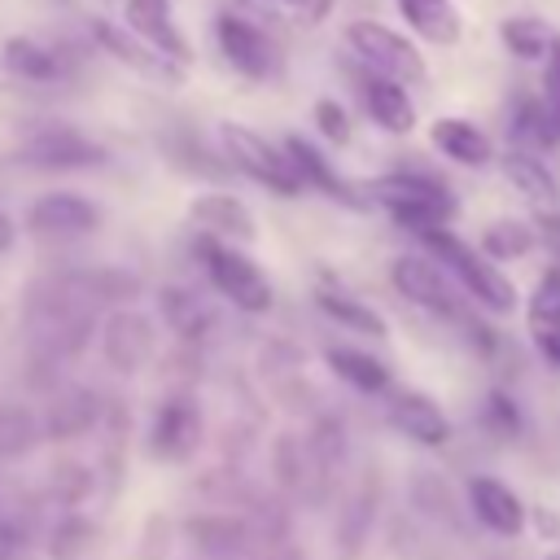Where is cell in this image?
Returning a JSON list of instances; mask_svg holds the SVG:
<instances>
[{
  "instance_id": "cell-1",
  "label": "cell",
  "mask_w": 560,
  "mask_h": 560,
  "mask_svg": "<svg viewBox=\"0 0 560 560\" xmlns=\"http://www.w3.org/2000/svg\"><path fill=\"white\" fill-rule=\"evenodd\" d=\"M101 298L92 289H79V280H48L31 289L26 302V328L31 341L48 354H74L92 332V302Z\"/></svg>"
},
{
  "instance_id": "cell-2",
  "label": "cell",
  "mask_w": 560,
  "mask_h": 560,
  "mask_svg": "<svg viewBox=\"0 0 560 560\" xmlns=\"http://www.w3.org/2000/svg\"><path fill=\"white\" fill-rule=\"evenodd\" d=\"M420 241H424V245L433 249V258L464 284V293H468L472 302H481V306L494 311V315H508V311L516 306V289H512V280H508L490 258L472 254L455 232L433 228V232H424Z\"/></svg>"
},
{
  "instance_id": "cell-3",
  "label": "cell",
  "mask_w": 560,
  "mask_h": 560,
  "mask_svg": "<svg viewBox=\"0 0 560 560\" xmlns=\"http://www.w3.org/2000/svg\"><path fill=\"white\" fill-rule=\"evenodd\" d=\"M368 192L411 232H433V228H446V219L455 214V201L442 184L424 179V175H381L368 184Z\"/></svg>"
},
{
  "instance_id": "cell-4",
  "label": "cell",
  "mask_w": 560,
  "mask_h": 560,
  "mask_svg": "<svg viewBox=\"0 0 560 560\" xmlns=\"http://www.w3.org/2000/svg\"><path fill=\"white\" fill-rule=\"evenodd\" d=\"M219 144H223V153L232 158V166L245 171L249 179H258V184L284 192V197H298V192H302V175L293 171L289 153H284V149H271L258 131H245V127H236V122H223V127H219Z\"/></svg>"
},
{
  "instance_id": "cell-5",
  "label": "cell",
  "mask_w": 560,
  "mask_h": 560,
  "mask_svg": "<svg viewBox=\"0 0 560 560\" xmlns=\"http://www.w3.org/2000/svg\"><path fill=\"white\" fill-rule=\"evenodd\" d=\"M350 48L359 52V61L394 83H420L424 79V57L416 52V44H407L398 31L381 26V22H350L346 26Z\"/></svg>"
},
{
  "instance_id": "cell-6",
  "label": "cell",
  "mask_w": 560,
  "mask_h": 560,
  "mask_svg": "<svg viewBox=\"0 0 560 560\" xmlns=\"http://www.w3.org/2000/svg\"><path fill=\"white\" fill-rule=\"evenodd\" d=\"M197 254H201V262H206V271H210V280H214V289L223 293V298H232L241 311H267L271 306V284H267V276L245 258V254H236V249H228L223 241H214V236H201L197 241Z\"/></svg>"
},
{
  "instance_id": "cell-7",
  "label": "cell",
  "mask_w": 560,
  "mask_h": 560,
  "mask_svg": "<svg viewBox=\"0 0 560 560\" xmlns=\"http://www.w3.org/2000/svg\"><path fill=\"white\" fill-rule=\"evenodd\" d=\"M22 162L31 166H44V171H70V166H96L105 153L79 136V131H66V127H48V131H35L22 149H18Z\"/></svg>"
},
{
  "instance_id": "cell-8",
  "label": "cell",
  "mask_w": 560,
  "mask_h": 560,
  "mask_svg": "<svg viewBox=\"0 0 560 560\" xmlns=\"http://www.w3.org/2000/svg\"><path fill=\"white\" fill-rule=\"evenodd\" d=\"M26 228L35 236H83L96 228V206L74 192H48L26 206Z\"/></svg>"
},
{
  "instance_id": "cell-9",
  "label": "cell",
  "mask_w": 560,
  "mask_h": 560,
  "mask_svg": "<svg viewBox=\"0 0 560 560\" xmlns=\"http://www.w3.org/2000/svg\"><path fill=\"white\" fill-rule=\"evenodd\" d=\"M389 276H394V284H398V293L411 298L416 306L438 311V315H455V298H451V284H446V276L438 271V262L407 254V258L394 262Z\"/></svg>"
},
{
  "instance_id": "cell-10",
  "label": "cell",
  "mask_w": 560,
  "mask_h": 560,
  "mask_svg": "<svg viewBox=\"0 0 560 560\" xmlns=\"http://www.w3.org/2000/svg\"><path fill=\"white\" fill-rule=\"evenodd\" d=\"M468 503H472V516H477L486 529L503 534V538L521 534V525H525L521 499H516L503 481H494V477H472V481H468Z\"/></svg>"
},
{
  "instance_id": "cell-11",
  "label": "cell",
  "mask_w": 560,
  "mask_h": 560,
  "mask_svg": "<svg viewBox=\"0 0 560 560\" xmlns=\"http://www.w3.org/2000/svg\"><path fill=\"white\" fill-rule=\"evenodd\" d=\"M127 18H131V31L153 44V52H162V57H171V61H188V57H192V48H188V39L179 35V26H175L166 0H127Z\"/></svg>"
},
{
  "instance_id": "cell-12",
  "label": "cell",
  "mask_w": 560,
  "mask_h": 560,
  "mask_svg": "<svg viewBox=\"0 0 560 560\" xmlns=\"http://www.w3.org/2000/svg\"><path fill=\"white\" fill-rule=\"evenodd\" d=\"M214 31H219L223 57H228L236 70H245V74H267V70H271V44H267V35H262L254 22H245V18H236V13H223Z\"/></svg>"
},
{
  "instance_id": "cell-13",
  "label": "cell",
  "mask_w": 560,
  "mask_h": 560,
  "mask_svg": "<svg viewBox=\"0 0 560 560\" xmlns=\"http://www.w3.org/2000/svg\"><path fill=\"white\" fill-rule=\"evenodd\" d=\"M389 420H394L407 438H416L420 446H442V442L451 438V420L438 411L433 398H424V394H416V389L394 394V402H389Z\"/></svg>"
},
{
  "instance_id": "cell-14",
  "label": "cell",
  "mask_w": 560,
  "mask_h": 560,
  "mask_svg": "<svg viewBox=\"0 0 560 560\" xmlns=\"http://www.w3.org/2000/svg\"><path fill=\"white\" fill-rule=\"evenodd\" d=\"M201 438V416L188 398H171L153 420V451L162 459H184Z\"/></svg>"
},
{
  "instance_id": "cell-15",
  "label": "cell",
  "mask_w": 560,
  "mask_h": 560,
  "mask_svg": "<svg viewBox=\"0 0 560 560\" xmlns=\"http://www.w3.org/2000/svg\"><path fill=\"white\" fill-rule=\"evenodd\" d=\"M363 105H368V114H372L385 131H394V136H407V131L416 127V109H411L402 83H394V79L368 74V79H363Z\"/></svg>"
},
{
  "instance_id": "cell-16",
  "label": "cell",
  "mask_w": 560,
  "mask_h": 560,
  "mask_svg": "<svg viewBox=\"0 0 560 560\" xmlns=\"http://www.w3.org/2000/svg\"><path fill=\"white\" fill-rule=\"evenodd\" d=\"M429 140L459 166H486L490 162V136L472 127L468 118H438L429 127Z\"/></svg>"
},
{
  "instance_id": "cell-17",
  "label": "cell",
  "mask_w": 560,
  "mask_h": 560,
  "mask_svg": "<svg viewBox=\"0 0 560 560\" xmlns=\"http://www.w3.org/2000/svg\"><path fill=\"white\" fill-rule=\"evenodd\" d=\"M188 214H192V223L206 228L214 241H219V236H254V219H249V210H245L236 197L206 192V197L192 201Z\"/></svg>"
},
{
  "instance_id": "cell-18",
  "label": "cell",
  "mask_w": 560,
  "mask_h": 560,
  "mask_svg": "<svg viewBox=\"0 0 560 560\" xmlns=\"http://www.w3.org/2000/svg\"><path fill=\"white\" fill-rule=\"evenodd\" d=\"M284 153H289L293 171L302 175V184H315V192H328V197H337V201H346V206H359V197L337 179V171L324 162V153H319L315 144H306L302 136H289V140H284Z\"/></svg>"
},
{
  "instance_id": "cell-19",
  "label": "cell",
  "mask_w": 560,
  "mask_h": 560,
  "mask_svg": "<svg viewBox=\"0 0 560 560\" xmlns=\"http://www.w3.org/2000/svg\"><path fill=\"white\" fill-rule=\"evenodd\" d=\"M398 13L429 44H455L459 39V13L451 0H398Z\"/></svg>"
},
{
  "instance_id": "cell-20",
  "label": "cell",
  "mask_w": 560,
  "mask_h": 560,
  "mask_svg": "<svg viewBox=\"0 0 560 560\" xmlns=\"http://www.w3.org/2000/svg\"><path fill=\"white\" fill-rule=\"evenodd\" d=\"M105 354H109V363H114L118 372H131V368L149 354V328H144V319H136V315H114V319L105 324Z\"/></svg>"
},
{
  "instance_id": "cell-21",
  "label": "cell",
  "mask_w": 560,
  "mask_h": 560,
  "mask_svg": "<svg viewBox=\"0 0 560 560\" xmlns=\"http://www.w3.org/2000/svg\"><path fill=\"white\" fill-rule=\"evenodd\" d=\"M503 175H508L529 201H542V206L556 201V175L542 166V158H534V153H525V149H512V153L503 158Z\"/></svg>"
},
{
  "instance_id": "cell-22",
  "label": "cell",
  "mask_w": 560,
  "mask_h": 560,
  "mask_svg": "<svg viewBox=\"0 0 560 560\" xmlns=\"http://www.w3.org/2000/svg\"><path fill=\"white\" fill-rule=\"evenodd\" d=\"M328 368L346 381V385H354V389H363V394H381L385 385H389V368L381 363V359H372V354H363V350H328Z\"/></svg>"
},
{
  "instance_id": "cell-23",
  "label": "cell",
  "mask_w": 560,
  "mask_h": 560,
  "mask_svg": "<svg viewBox=\"0 0 560 560\" xmlns=\"http://www.w3.org/2000/svg\"><path fill=\"white\" fill-rule=\"evenodd\" d=\"M499 35H503L508 52L521 57V61H547V52H551V44H556V35H551L538 18H529V13L508 18V22L499 26Z\"/></svg>"
},
{
  "instance_id": "cell-24",
  "label": "cell",
  "mask_w": 560,
  "mask_h": 560,
  "mask_svg": "<svg viewBox=\"0 0 560 560\" xmlns=\"http://www.w3.org/2000/svg\"><path fill=\"white\" fill-rule=\"evenodd\" d=\"M92 35H96L118 61H127V66H136V70H144V74H166V70H171L162 52H149L144 44H136L131 35H122L118 26H109V22H101V18H92Z\"/></svg>"
},
{
  "instance_id": "cell-25",
  "label": "cell",
  "mask_w": 560,
  "mask_h": 560,
  "mask_svg": "<svg viewBox=\"0 0 560 560\" xmlns=\"http://www.w3.org/2000/svg\"><path fill=\"white\" fill-rule=\"evenodd\" d=\"M319 311H324V315H332L337 324H346L350 332L385 337V319H381L372 306H363L359 298H346V293H337V289H324V293H319Z\"/></svg>"
},
{
  "instance_id": "cell-26",
  "label": "cell",
  "mask_w": 560,
  "mask_h": 560,
  "mask_svg": "<svg viewBox=\"0 0 560 560\" xmlns=\"http://www.w3.org/2000/svg\"><path fill=\"white\" fill-rule=\"evenodd\" d=\"M4 66L13 70V74H22V79H52L57 74V61H52V52L44 48V44H35V39H26V35H13V39H4Z\"/></svg>"
},
{
  "instance_id": "cell-27",
  "label": "cell",
  "mask_w": 560,
  "mask_h": 560,
  "mask_svg": "<svg viewBox=\"0 0 560 560\" xmlns=\"http://www.w3.org/2000/svg\"><path fill=\"white\" fill-rule=\"evenodd\" d=\"M560 328V271H542V280L534 284V298H529V332H551Z\"/></svg>"
},
{
  "instance_id": "cell-28",
  "label": "cell",
  "mask_w": 560,
  "mask_h": 560,
  "mask_svg": "<svg viewBox=\"0 0 560 560\" xmlns=\"http://www.w3.org/2000/svg\"><path fill=\"white\" fill-rule=\"evenodd\" d=\"M486 258H521V254H529V245H534V232L525 228V223H494V228H486Z\"/></svg>"
},
{
  "instance_id": "cell-29",
  "label": "cell",
  "mask_w": 560,
  "mask_h": 560,
  "mask_svg": "<svg viewBox=\"0 0 560 560\" xmlns=\"http://www.w3.org/2000/svg\"><path fill=\"white\" fill-rule=\"evenodd\" d=\"M162 311H166L171 328H175V332H184V337H197V332L206 328V311L197 306V298H192V293L166 289V293H162Z\"/></svg>"
},
{
  "instance_id": "cell-30",
  "label": "cell",
  "mask_w": 560,
  "mask_h": 560,
  "mask_svg": "<svg viewBox=\"0 0 560 560\" xmlns=\"http://www.w3.org/2000/svg\"><path fill=\"white\" fill-rule=\"evenodd\" d=\"M35 442V420L22 407H0V455H18Z\"/></svg>"
},
{
  "instance_id": "cell-31",
  "label": "cell",
  "mask_w": 560,
  "mask_h": 560,
  "mask_svg": "<svg viewBox=\"0 0 560 560\" xmlns=\"http://www.w3.org/2000/svg\"><path fill=\"white\" fill-rule=\"evenodd\" d=\"M315 122H319V131L332 144H346L350 140V118H346V109L337 101H315Z\"/></svg>"
},
{
  "instance_id": "cell-32",
  "label": "cell",
  "mask_w": 560,
  "mask_h": 560,
  "mask_svg": "<svg viewBox=\"0 0 560 560\" xmlns=\"http://www.w3.org/2000/svg\"><path fill=\"white\" fill-rule=\"evenodd\" d=\"M542 109L560 122V35L547 52V66H542Z\"/></svg>"
},
{
  "instance_id": "cell-33",
  "label": "cell",
  "mask_w": 560,
  "mask_h": 560,
  "mask_svg": "<svg viewBox=\"0 0 560 560\" xmlns=\"http://www.w3.org/2000/svg\"><path fill=\"white\" fill-rule=\"evenodd\" d=\"M486 420L499 429V433H516V407H512V398H503V394H490V402H486Z\"/></svg>"
},
{
  "instance_id": "cell-34",
  "label": "cell",
  "mask_w": 560,
  "mask_h": 560,
  "mask_svg": "<svg viewBox=\"0 0 560 560\" xmlns=\"http://www.w3.org/2000/svg\"><path fill=\"white\" fill-rule=\"evenodd\" d=\"M534 346L542 350V359H547V363H556V368H560V328L538 332V337H534Z\"/></svg>"
},
{
  "instance_id": "cell-35",
  "label": "cell",
  "mask_w": 560,
  "mask_h": 560,
  "mask_svg": "<svg viewBox=\"0 0 560 560\" xmlns=\"http://www.w3.org/2000/svg\"><path fill=\"white\" fill-rule=\"evenodd\" d=\"M9 556H13V529L0 525V560H9Z\"/></svg>"
},
{
  "instance_id": "cell-36",
  "label": "cell",
  "mask_w": 560,
  "mask_h": 560,
  "mask_svg": "<svg viewBox=\"0 0 560 560\" xmlns=\"http://www.w3.org/2000/svg\"><path fill=\"white\" fill-rule=\"evenodd\" d=\"M9 236H13V232H9V219H4V214H0V249H4V245H9Z\"/></svg>"
},
{
  "instance_id": "cell-37",
  "label": "cell",
  "mask_w": 560,
  "mask_h": 560,
  "mask_svg": "<svg viewBox=\"0 0 560 560\" xmlns=\"http://www.w3.org/2000/svg\"><path fill=\"white\" fill-rule=\"evenodd\" d=\"M245 4H249V9H258V13L267 9V0H245Z\"/></svg>"
},
{
  "instance_id": "cell-38",
  "label": "cell",
  "mask_w": 560,
  "mask_h": 560,
  "mask_svg": "<svg viewBox=\"0 0 560 560\" xmlns=\"http://www.w3.org/2000/svg\"><path fill=\"white\" fill-rule=\"evenodd\" d=\"M547 560H560V551H551V556H547Z\"/></svg>"
}]
</instances>
